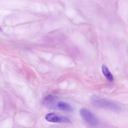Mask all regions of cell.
Returning <instances> with one entry per match:
<instances>
[{
  "label": "cell",
  "instance_id": "obj_1",
  "mask_svg": "<svg viewBox=\"0 0 128 128\" xmlns=\"http://www.w3.org/2000/svg\"><path fill=\"white\" fill-rule=\"evenodd\" d=\"M80 114L83 120L90 125L96 127L99 124L97 118L88 109L82 108L80 110Z\"/></svg>",
  "mask_w": 128,
  "mask_h": 128
},
{
  "label": "cell",
  "instance_id": "obj_2",
  "mask_svg": "<svg viewBox=\"0 0 128 128\" xmlns=\"http://www.w3.org/2000/svg\"><path fill=\"white\" fill-rule=\"evenodd\" d=\"M93 103L94 105L98 107L107 108L116 112H121V109L119 106L107 101L97 100L94 101Z\"/></svg>",
  "mask_w": 128,
  "mask_h": 128
},
{
  "label": "cell",
  "instance_id": "obj_3",
  "mask_svg": "<svg viewBox=\"0 0 128 128\" xmlns=\"http://www.w3.org/2000/svg\"><path fill=\"white\" fill-rule=\"evenodd\" d=\"M45 118L47 121L52 122L64 123L70 122V121L67 118L53 113H50L46 114L45 116Z\"/></svg>",
  "mask_w": 128,
  "mask_h": 128
},
{
  "label": "cell",
  "instance_id": "obj_4",
  "mask_svg": "<svg viewBox=\"0 0 128 128\" xmlns=\"http://www.w3.org/2000/svg\"><path fill=\"white\" fill-rule=\"evenodd\" d=\"M56 97L52 95H48L45 98L44 104L47 108L49 109H54L57 108L58 102Z\"/></svg>",
  "mask_w": 128,
  "mask_h": 128
},
{
  "label": "cell",
  "instance_id": "obj_5",
  "mask_svg": "<svg viewBox=\"0 0 128 128\" xmlns=\"http://www.w3.org/2000/svg\"><path fill=\"white\" fill-rule=\"evenodd\" d=\"M57 108L63 111L72 112L73 111V108L69 104L62 101L58 102Z\"/></svg>",
  "mask_w": 128,
  "mask_h": 128
},
{
  "label": "cell",
  "instance_id": "obj_6",
  "mask_svg": "<svg viewBox=\"0 0 128 128\" xmlns=\"http://www.w3.org/2000/svg\"><path fill=\"white\" fill-rule=\"evenodd\" d=\"M102 68V73L105 77L108 80L112 81L113 80V76L106 66L103 65Z\"/></svg>",
  "mask_w": 128,
  "mask_h": 128
}]
</instances>
